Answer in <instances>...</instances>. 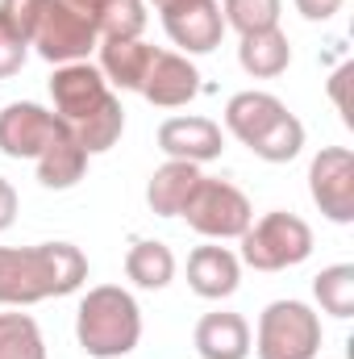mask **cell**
Masks as SVG:
<instances>
[{"instance_id": "21", "label": "cell", "mask_w": 354, "mask_h": 359, "mask_svg": "<svg viewBox=\"0 0 354 359\" xmlns=\"http://www.w3.org/2000/svg\"><path fill=\"white\" fill-rule=\"evenodd\" d=\"M71 134L80 138V147L88 151V155H104V151H113L117 142H121V134H125V109H121V96H104V104L88 113L84 121H76L71 126Z\"/></svg>"}, {"instance_id": "28", "label": "cell", "mask_w": 354, "mask_h": 359, "mask_svg": "<svg viewBox=\"0 0 354 359\" xmlns=\"http://www.w3.org/2000/svg\"><path fill=\"white\" fill-rule=\"evenodd\" d=\"M25 59H29V42L21 34H13L0 17V80H13L25 67Z\"/></svg>"}, {"instance_id": "26", "label": "cell", "mask_w": 354, "mask_h": 359, "mask_svg": "<svg viewBox=\"0 0 354 359\" xmlns=\"http://www.w3.org/2000/svg\"><path fill=\"white\" fill-rule=\"evenodd\" d=\"M217 4H221L225 29H238V34L275 29L279 25V8H283V0H217Z\"/></svg>"}, {"instance_id": "25", "label": "cell", "mask_w": 354, "mask_h": 359, "mask_svg": "<svg viewBox=\"0 0 354 359\" xmlns=\"http://www.w3.org/2000/svg\"><path fill=\"white\" fill-rule=\"evenodd\" d=\"M313 297L330 318H351L354 313V264H334L313 280Z\"/></svg>"}, {"instance_id": "1", "label": "cell", "mask_w": 354, "mask_h": 359, "mask_svg": "<svg viewBox=\"0 0 354 359\" xmlns=\"http://www.w3.org/2000/svg\"><path fill=\"white\" fill-rule=\"evenodd\" d=\"M88 280V259L76 243L0 247V305H38L67 297Z\"/></svg>"}, {"instance_id": "4", "label": "cell", "mask_w": 354, "mask_h": 359, "mask_svg": "<svg viewBox=\"0 0 354 359\" xmlns=\"http://www.w3.org/2000/svg\"><path fill=\"white\" fill-rule=\"evenodd\" d=\"M179 217H187V226H192L200 238L225 243V238H242V234L250 230L255 209H250V201H246V192H242L238 184L200 176V184L192 188V196H187V205H183Z\"/></svg>"}, {"instance_id": "31", "label": "cell", "mask_w": 354, "mask_h": 359, "mask_svg": "<svg viewBox=\"0 0 354 359\" xmlns=\"http://www.w3.org/2000/svg\"><path fill=\"white\" fill-rule=\"evenodd\" d=\"M346 80H351V67H342V72L334 76V84H330V88H334V100H338V104H346Z\"/></svg>"}, {"instance_id": "9", "label": "cell", "mask_w": 354, "mask_h": 359, "mask_svg": "<svg viewBox=\"0 0 354 359\" xmlns=\"http://www.w3.org/2000/svg\"><path fill=\"white\" fill-rule=\"evenodd\" d=\"M163 13V29L183 55H208L221 46L225 21H221V4L217 0H176Z\"/></svg>"}, {"instance_id": "18", "label": "cell", "mask_w": 354, "mask_h": 359, "mask_svg": "<svg viewBox=\"0 0 354 359\" xmlns=\"http://www.w3.org/2000/svg\"><path fill=\"white\" fill-rule=\"evenodd\" d=\"M155 59V46H146L142 38H125V42H100V76L121 92H138L146 80V67Z\"/></svg>"}, {"instance_id": "6", "label": "cell", "mask_w": 354, "mask_h": 359, "mask_svg": "<svg viewBox=\"0 0 354 359\" xmlns=\"http://www.w3.org/2000/svg\"><path fill=\"white\" fill-rule=\"evenodd\" d=\"M29 46L46 63L63 67V63H84L92 50L100 46V34H96L92 13H84L80 4H71V0H46V13H42V21L34 29Z\"/></svg>"}, {"instance_id": "16", "label": "cell", "mask_w": 354, "mask_h": 359, "mask_svg": "<svg viewBox=\"0 0 354 359\" xmlns=\"http://www.w3.org/2000/svg\"><path fill=\"white\" fill-rule=\"evenodd\" d=\"M196 184H200V168H196V163L167 159L163 168H155V176L146 184V205H150V213H159V217H179Z\"/></svg>"}, {"instance_id": "17", "label": "cell", "mask_w": 354, "mask_h": 359, "mask_svg": "<svg viewBox=\"0 0 354 359\" xmlns=\"http://www.w3.org/2000/svg\"><path fill=\"white\" fill-rule=\"evenodd\" d=\"M279 113H288V104H283L279 96L255 92V88L238 92V96H229V104H225V130H229L242 147H250Z\"/></svg>"}, {"instance_id": "22", "label": "cell", "mask_w": 354, "mask_h": 359, "mask_svg": "<svg viewBox=\"0 0 354 359\" xmlns=\"http://www.w3.org/2000/svg\"><path fill=\"white\" fill-rule=\"evenodd\" d=\"M92 21H96L100 42L142 38V29H146V0H96L92 4Z\"/></svg>"}, {"instance_id": "5", "label": "cell", "mask_w": 354, "mask_h": 359, "mask_svg": "<svg viewBox=\"0 0 354 359\" xmlns=\"http://www.w3.org/2000/svg\"><path fill=\"white\" fill-rule=\"evenodd\" d=\"M255 351L259 359H317L321 318L304 301H271L259 313Z\"/></svg>"}, {"instance_id": "7", "label": "cell", "mask_w": 354, "mask_h": 359, "mask_svg": "<svg viewBox=\"0 0 354 359\" xmlns=\"http://www.w3.org/2000/svg\"><path fill=\"white\" fill-rule=\"evenodd\" d=\"M309 192L330 222H354V155L346 147H321V155L309 168Z\"/></svg>"}, {"instance_id": "13", "label": "cell", "mask_w": 354, "mask_h": 359, "mask_svg": "<svg viewBox=\"0 0 354 359\" xmlns=\"http://www.w3.org/2000/svg\"><path fill=\"white\" fill-rule=\"evenodd\" d=\"M242 280V259L229 247H196L187 255V284L204 301H225L238 292Z\"/></svg>"}, {"instance_id": "3", "label": "cell", "mask_w": 354, "mask_h": 359, "mask_svg": "<svg viewBox=\"0 0 354 359\" xmlns=\"http://www.w3.org/2000/svg\"><path fill=\"white\" fill-rule=\"evenodd\" d=\"M313 255V230L304 217L275 209L259 222H250V230L242 234V264L255 271H283L296 268Z\"/></svg>"}, {"instance_id": "15", "label": "cell", "mask_w": 354, "mask_h": 359, "mask_svg": "<svg viewBox=\"0 0 354 359\" xmlns=\"http://www.w3.org/2000/svg\"><path fill=\"white\" fill-rule=\"evenodd\" d=\"M88 151L80 147V138L71 134V126L59 134V138H50V147L34 159L38 163V184L42 188H50V192H67V188H76L84 172H88Z\"/></svg>"}, {"instance_id": "23", "label": "cell", "mask_w": 354, "mask_h": 359, "mask_svg": "<svg viewBox=\"0 0 354 359\" xmlns=\"http://www.w3.org/2000/svg\"><path fill=\"white\" fill-rule=\"evenodd\" d=\"M250 151L267 163H292L304 151V121L296 113H279L263 134L250 142Z\"/></svg>"}, {"instance_id": "27", "label": "cell", "mask_w": 354, "mask_h": 359, "mask_svg": "<svg viewBox=\"0 0 354 359\" xmlns=\"http://www.w3.org/2000/svg\"><path fill=\"white\" fill-rule=\"evenodd\" d=\"M42 13H46V0H0V17H4V25H8L13 34H21L25 42L34 38Z\"/></svg>"}, {"instance_id": "19", "label": "cell", "mask_w": 354, "mask_h": 359, "mask_svg": "<svg viewBox=\"0 0 354 359\" xmlns=\"http://www.w3.org/2000/svg\"><path fill=\"white\" fill-rule=\"evenodd\" d=\"M238 63L246 76L255 80H275L288 72L292 63V42L288 34L275 25V29H259V34H242V46H238Z\"/></svg>"}, {"instance_id": "2", "label": "cell", "mask_w": 354, "mask_h": 359, "mask_svg": "<svg viewBox=\"0 0 354 359\" xmlns=\"http://www.w3.org/2000/svg\"><path fill=\"white\" fill-rule=\"evenodd\" d=\"M76 339L92 359H121L142 339V309L121 284H96L76 309Z\"/></svg>"}, {"instance_id": "8", "label": "cell", "mask_w": 354, "mask_h": 359, "mask_svg": "<svg viewBox=\"0 0 354 359\" xmlns=\"http://www.w3.org/2000/svg\"><path fill=\"white\" fill-rule=\"evenodd\" d=\"M67 130V121L34 100H13L4 113H0V151L8 159H38L50 138H59Z\"/></svg>"}, {"instance_id": "24", "label": "cell", "mask_w": 354, "mask_h": 359, "mask_svg": "<svg viewBox=\"0 0 354 359\" xmlns=\"http://www.w3.org/2000/svg\"><path fill=\"white\" fill-rule=\"evenodd\" d=\"M0 359H46L42 330L29 313H0Z\"/></svg>"}, {"instance_id": "12", "label": "cell", "mask_w": 354, "mask_h": 359, "mask_svg": "<svg viewBox=\"0 0 354 359\" xmlns=\"http://www.w3.org/2000/svg\"><path fill=\"white\" fill-rule=\"evenodd\" d=\"M142 96L159 109H179L187 104L196 92H200V72L187 55H176V50H155L150 67H146V80H142Z\"/></svg>"}, {"instance_id": "33", "label": "cell", "mask_w": 354, "mask_h": 359, "mask_svg": "<svg viewBox=\"0 0 354 359\" xmlns=\"http://www.w3.org/2000/svg\"><path fill=\"white\" fill-rule=\"evenodd\" d=\"M150 4H155V8H167V4H176V0H150Z\"/></svg>"}, {"instance_id": "29", "label": "cell", "mask_w": 354, "mask_h": 359, "mask_svg": "<svg viewBox=\"0 0 354 359\" xmlns=\"http://www.w3.org/2000/svg\"><path fill=\"white\" fill-rule=\"evenodd\" d=\"M342 8V0H296V13L304 21H330Z\"/></svg>"}, {"instance_id": "30", "label": "cell", "mask_w": 354, "mask_h": 359, "mask_svg": "<svg viewBox=\"0 0 354 359\" xmlns=\"http://www.w3.org/2000/svg\"><path fill=\"white\" fill-rule=\"evenodd\" d=\"M17 222V188L0 176V234Z\"/></svg>"}, {"instance_id": "32", "label": "cell", "mask_w": 354, "mask_h": 359, "mask_svg": "<svg viewBox=\"0 0 354 359\" xmlns=\"http://www.w3.org/2000/svg\"><path fill=\"white\" fill-rule=\"evenodd\" d=\"M71 4H80L84 13H92V4H96V0H71Z\"/></svg>"}, {"instance_id": "10", "label": "cell", "mask_w": 354, "mask_h": 359, "mask_svg": "<svg viewBox=\"0 0 354 359\" xmlns=\"http://www.w3.org/2000/svg\"><path fill=\"white\" fill-rule=\"evenodd\" d=\"M50 96H55V113L67 126H76V121H84L88 113H96L104 104L108 80L100 76V67H92L88 59L84 63H63L50 76Z\"/></svg>"}, {"instance_id": "14", "label": "cell", "mask_w": 354, "mask_h": 359, "mask_svg": "<svg viewBox=\"0 0 354 359\" xmlns=\"http://www.w3.org/2000/svg\"><path fill=\"white\" fill-rule=\"evenodd\" d=\"M200 359H246L250 355V326L242 313H204L196 322V334H192Z\"/></svg>"}, {"instance_id": "20", "label": "cell", "mask_w": 354, "mask_h": 359, "mask_svg": "<svg viewBox=\"0 0 354 359\" xmlns=\"http://www.w3.org/2000/svg\"><path fill=\"white\" fill-rule=\"evenodd\" d=\"M125 276L138 284V288H167L171 280H176V255H171V247L167 243H159V238H142V243H134L129 251H125Z\"/></svg>"}, {"instance_id": "11", "label": "cell", "mask_w": 354, "mask_h": 359, "mask_svg": "<svg viewBox=\"0 0 354 359\" xmlns=\"http://www.w3.org/2000/svg\"><path fill=\"white\" fill-rule=\"evenodd\" d=\"M159 151L167 159H183V163H196L200 168L208 159H221L225 134L208 117H167L159 126Z\"/></svg>"}]
</instances>
